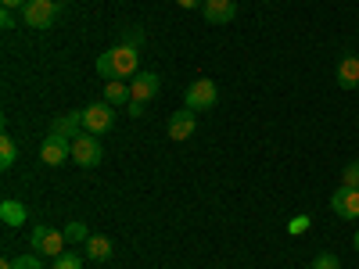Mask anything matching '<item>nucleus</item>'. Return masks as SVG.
<instances>
[{"label": "nucleus", "instance_id": "17", "mask_svg": "<svg viewBox=\"0 0 359 269\" xmlns=\"http://www.w3.org/2000/svg\"><path fill=\"white\" fill-rule=\"evenodd\" d=\"M18 162V144H15V137H0V169H11Z\"/></svg>", "mask_w": 359, "mask_h": 269}, {"label": "nucleus", "instance_id": "6", "mask_svg": "<svg viewBox=\"0 0 359 269\" xmlns=\"http://www.w3.org/2000/svg\"><path fill=\"white\" fill-rule=\"evenodd\" d=\"M22 22L29 29H50L57 22V0H29L22 8Z\"/></svg>", "mask_w": 359, "mask_h": 269}, {"label": "nucleus", "instance_id": "21", "mask_svg": "<svg viewBox=\"0 0 359 269\" xmlns=\"http://www.w3.org/2000/svg\"><path fill=\"white\" fill-rule=\"evenodd\" d=\"M15 269H43V262H40L36 251H25V255L15 258Z\"/></svg>", "mask_w": 359, "mask_h": 269}, {"label": "nucleus", "instance_id": "10", "mask_svg": "<svg viewBox=\"0 0 359 269\" xmlns=\"http://www.w3.org/2000/svg\"><path fill=\"white\" fill-rule=\"evenodd\" d=\"M201 15H205L208 25H226V22L237 18V4H233V0H205Z\"/></svg>", "mask_w": 359, "mask_h": 269}, {"label": "nucleus", "instance_id": "5", "mask_svg": "<svg viewBox=\"0 0 359 269\" xmlns=\"http://www.w3.org/2000/svg\"><path fill=\"white\" fill-rule=\"evenodd\" d=\"M216 101H219V90L212 79H194L184 94V104L191 111H208V108H216Z\"/></svg>", "mask_w": 359, "mask_h": 269}, {"label": "nucleus", "instance_id": "27", "mask_svg": "<svg viewBox=\"0 0 359 269\" xmlns=\"http://www.w3.org/2000/svg\"><path fill=\"white\" fill-rule=\"evenodd\" d=\"M176 4H180V8H187V11H194V8L205 4V0H176Z\"/></svg>", "mask_w": 359, "mask_h": 269}, {"label": "nucleus", "instance_id": "20", "mask_svg": "<svg viewBox=\"0 0 359 269\" xmlns=\"http://www.w3.org/2000/svg\"><path fill=\"white\" fill-rule=\"evenodd\" d=\"M50 269H83V258H79L76 251H62V255L54 258V265H50Z\"/></svg>", "mask_w": 359, "mask_h": 269}, {"label": "nucleus", "instance_id": "13", "mask_svg": "<svg viewBox=\"0 0 359 269\" xmlns=\"http://www.w3.org/2000/svg\"><path fill=\"white\" fill-rule=\"evenodd\" d=\"M334 79H338L341 90H355V86H359V57H355V54H345V57H341Z\"/></svg>", "mask_w": 359, "mask_h": 269}, {"label": "nucleus", "instance_id": "23", "mask_svg": "<svg viewBox=\"0 0 359 269\" xmlns=\"http://www.w3.org/2000/svg\"><path fill=\"white\" fill-rule=\"evenodd\" d=\"M309 223H313V219H309V216H294V219H291V223H287V230H291V233H294V237H298V233H306V230H309Z\"/></svg>", "mask_w": 359, "mask_h": 269}, {"label": "nucleus", "instance_id": "4", "mask_svg": "<svg viewBox=\"0 0 359 269\" xmlns=\"http://www.w3.org/2000/svg\"><path fill=\"white\" fill-rule=\"evenodd\" d=\"M101 158H104V147H101V140H97L94 133H79V137L72 140V162H76V165L94 169V165H101Z\"/></svg>", "mask_w": 359, "mask_h": 269}, {"label": "nucleus", "instance_id": "1", "mask_svg": "<svg viewBox=\"0 0 359 269\" xmlns=\"http://www.w3.org/2000/svg\"><path fill=\"white\" fill-rule=\"evenodd\" d=\"M140 72V47L133 43H115L111 50H104L97 57V76L108 79H133Z\"/></svg>", "mask_w": 359, "mask_h": 269}, {"label": "nucleus", "instance_id": "16", "mask_svg": "<svg viewBox=\"0 0 359 269\" xmlns=\"http://www.w3.org/2000/svg\"><path fill=\"white\" fill-rule=\"evenodd\" d=\"M25 219H29V212H25V205H22V201H15V198L0 201V223H8V226H22Z\"/></svg>", "mask_w": 359, "mask_h": 269}, {"label": "nucleus", "instance_id": "14", "mask_svg": "<svg viewBox=\"0 0 359 269\" xmlns=\"http://www.w3.org/2000/svg\"><path fill=\"white\" fill-rule=\"evenodd\" d=\"M104 101L115 104V108H126V104L133 101L130 83H123V79H108V83H104Z\"/></svg>", "mask_w": 359, "mask_h": 269}, {"label": "nucleus", "instance_id": "25", "mask_svg": "<svg viewBox=\"0 0 359 269\" xmlns=\"http://www.w3.org/2000/svg\"><path fill=\"white\" fill-rule=\"evenodd\" d=\"M0 25L4 29H15L18 22H15V11H0Z\"/></svg>", "mask_w": 359, "mask_h": 269}, {"label": "nucleus", "instance_id": "8", "mask_svg": "<svg viewBox=\"0 0 359 269\" xmlns=\"http://www.w3.org/2000/svg\"><path fill=\"white\" fill-rule=\"evenodd\" d=\"M72 158V144L69 140H62V137H47L43 144H40V162L43 165H65Z\"/></svg>", "mask_w": 359, "mask_h": 269}, {"label": "nucleus", "instance_id": "15", "mask_svg": "<svg viewBox=\"0 0 359 269\" xmlns=\"http://www.w3.org/2000/svg\"><path fill=\"white\" fill-rule=\"evenodd\" d=\"M83 251H86V258H94V262H108L111 258V241L104 233H90V241L83 244Z\"/></svg>", "mask_w": 359, "mask_h": 269}, {"label": "nucleus", "instance_id": "9", "mask_svg": "<svg viewBox=\"0 0 359 269\" xmlns=\"http://www.w3.org/2000/svg\"><path fill=\"white\" fill-rule=\"evenodd\" d=\"M194 130H198V111L180 108V111L169 115V137H172V140H191Z\"/></svg>", "mask_w": 359, "mask_h": 269}, {"label": "nucleus", "instance_id": "22", "mask_svg": "<svg viewBox=\"0 0 359 269\" xmlns=\"http://www.w3.org/2000/svg\"><path fill=\"white\" fill-rule=\"evenodd\" d=\"M341 184L359 191V162H348V165H345V172H341Z\"/></svg>", "mask_w": 359, "mask_h": 269}, {"label": "nucleus", "instance_id": "26", "mask_svg": "<svg viewBox=\"0 0 359 269\" xmlns=\"http://www.w3.org/2000/svg\"><path fill=\"white\" fill-rule=\"evenodd\" d=\"M126 115H130V118H140V115H144V104L130 101V104H126Z\"/></svg>", "mask_w": 359, "mask_h": 269}, {"label": "nucleus", "instance_id": "24", "mask_svg": "<svg viewBox=\"0 0 359 269\" xmlns=\"http://www.w3.org/2000/svg\"><path fill=\"white\" fill-rule=\"evenodd\" d=\"M0 4H4V11H22L29 0H0Z\"/></svg>", "mask_w": 359, "mask_h": 269}, {"label": "nucleus", "instance_id": "7", "mask_svg": "<svg viewBox=\"0 0 359 269\" xmlns=\"http://www.w3.org/2000/svg\"><path fill=\"white\" fill-rule=\"evenodd\" d=\"M331 212H334L338 219H359V191L341 184V187L331 194Z\"/></svg>", "mask_w": 359, "mask_h": 269}, {"label": "nucleus", "instance_id": "29", "mask_svg": "<svg viewBox=\"0 0 359 269\" xmlns=\"http://www.w3.org/2000/svg\"><path fill=\"white\" fill-rule=\"evenodd\" d=\"M352 244H355V251H359V230H355V237H352Z\"/></svg>", "mask_w": 359, "mask_h": 269}, {"label": "nucleus", "instance_id": "2", "mask_svg": "<svg viewBox=\"0 0 359 269\" xmlns=\"http://www.w3.org/2000/svg\"><path fill=\"white\" fill-rule=\"evenodd\" d=\"M79 115H83V133L101 137V133H108V130L115 126V104H108V101H94V104H86Z\"/></svg>", "mask_w": 359, "mask_h": 269}, {"label": "nucleus", "instance_id": "3", "mask_svg": "<svg viewBox=\"0 0 359 269\" xmlns=\"http://www.w3.org/2000/svg\"><path fill=\"white\" fill-rule=\"evenodd\" d=\"M29 244H33L36 255H50L57 258L65 251V230H54V226H33V233H29Z\"/></svg>", "mask_w": 359, "mask_h": 269}, {"label": "nucleus", "instance_id": "19", "mask_svg": "<svg viewBox=\"0 0 359 269\" xmlns=\"http://www.w3.org/2000/svg\"><path fill=\"white\" fill-rule=\"evenodd\" d=\"M309 269H341V258H338L334 251H320V255L313 258Z\"/></svg>", "mask_w": 359, "mask_h": 269}, {"label": "nucleus", "instance_id": "18", "mask_svg": "<svg viewBox=\"0 0 359 269\" xmlns=\"http://www.w3.org/2000/svg\"><path fill=\"white\" fill-rule=\"evenodd\" d=\"M65 241H72V244H86V241H90V226H86L83 219L69 223V226H65Z\"/></svg>", "mask_w": 359, "mask_h": 269}, {"label": "nucleus", "instance_id": "28", "mask_svg": "<svg viewBox=\"0 0 359 269\" xmlns=\"http://www.w3.org/2000/svg\"><path fill=\"white\" fill-rule=\"evenodd\" d=\"M0 269H15V258H0Z\"/></svg>", "mask_w": 359, "mask_h": 269}, {"label": "nucleus", "instance_id": "30", "mask_svg": "<svg viewBox=\"0 0 359 269\" xmlns=\"http://www.w3.org/2000/svg\"><path fill=\"white\" fill-rule=\"evenodd\" d=\"M57 4H65V0H57Z\"/></svg>", "mask_w": 359, "mask_h": 269}, {"label": "nucleus", "instance_id": "11", "mask_svg": "<svg viewBox=\"0 0 359 269\" xmlns=\"http://www.w3.org/2000/svg\"><path fill=\"white\" fill-rule=\"evenodd\" d=\"M83 130V115L79 111H69V115H54L50 118V137H62V140H76Z\"/></svg>", "mask_w": 359, "mask_h": 269}, {"label": "nucleus", "instance_id": "12", "mask_svg": "<svg viewBox=\"0 0 359 269\" xmlns=\"http://www.w3.org/2000/svg\"><path fill=\"white\" fill-rule=\"evenodd\" d=\"M130 94H133L137 104H147V101L158 94V76H155V72H137V76L130 79Z\"/></svg>", "mask_w": 359, "mask_h": 269}]
</instances>
